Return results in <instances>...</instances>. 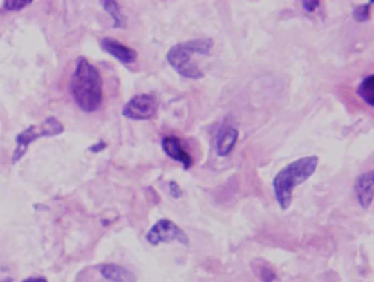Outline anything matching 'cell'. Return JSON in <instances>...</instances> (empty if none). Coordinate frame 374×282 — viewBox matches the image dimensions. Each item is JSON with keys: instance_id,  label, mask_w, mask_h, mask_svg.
Wrapping results in <instances>:
<instances>
[{"instance_id": "cell-15", "label": "cell", "mask_w": 374, "mask_h": 282, "mask_svg": "<svg viewBox=\"0 0 374 282\" xmlns=\"http://www.w3.org/2000/svg\"><path fill=\"white\" fill-rule=\"evenodd\" d=\"M31 3L32 1H30V0H11V1H5L3 9L8 11H20L26 8Z\"/></svg>"}, {"instance_id": "cell-5", "label": "cell", "mask_w": 374, "mask_h": 282, "mask_svg": "<svg viewBox=\"0 0 374 282\" xmlns=\"http://www.w3.org/2000/svg\"><path fill=\"white\" fill-rule=\"evenodd\" d=\"M147 241L153 246L160 245V243L171 242H178L188 246L190 243L186 232L168 218L160 220L151 227L147 234Z\"/></svg>"}, {"instance_id": "cell-4", "label": "cell", "mask_w": 374, "mask_h": 282, "mask_svg": "<svg viewBox=\"0 0 374 282\" xmlns=\"http://www.w3.org/2000/svg\"><path fill=\"white\" fill-rule=\"evenodd\" d=\"M65 128L63 123L59 122L56 118L48 117L41 124L31 125L29 128L22 131L21 133L17 136V149H15L12 156V164L21 160L22 156L27 152L30 144L35 140L40 139L43 136H55L64 132Z\"/></svg>"}, {"instance_id": "cell-10", "label": "cell", "mask_w": 374, "mask_h": 282, "mask_svg": "<svg viewBox=\"0 0 374 282\" xmlns=\"http://www.w3.org/2000/svg\"><path fill=\"white\" fill-rule=\"evenodd\" d=\"M239 132L236 128L226 125L218 131L216 135V153L221 158L231 154L239 140Z\"/></svg>"}, {"instance_id": "cell-19", "label": "cell", "mask_w": 374, "mask_h": 282, "mask_svg": "<svg viewBox=\"0 0 374 282\" xmlns=\"http://www.w3.org/2000/svg\"><path fill=\"white\" fill-rule=\"evenodd\" d=\"M106 147V144L104 143V142H99V143L95 144V145H93V147L89 149V151L93 153H99L101 152V151H104V149Z\"/></svg>"}, {"instance_id": "cell-16", "label": "cell", "mask_w": 374, "mask_h": 282, "mask_svg": "<svg viewBox=\"0 0 374 282\" xmlns=\"http://www.w3.org/2000/svg\"><path fill=\"white\" fill-rule=\"evenodd\" d=\"M259 278H261V282H272L276 280L277 276L268 266H263L261 267Z\"/></svg>"}, {"instance_id": "cell-1", "label": "cell", "mask_w": 374, "mask_h": 282, "mask_svg": "<svg viewBox=\"0 0 374 282\" xmlns=\"http://www.w3.org/2000/svg\"><path fill=\"white\" fill-rule=\"evenodd\" d=\"M319 158L316 155H310L299 158L289 165L282 168L272 181L274 198L281 210L286 211L292 203L295 188L304 184L315 173L319 166Z\"/></svg>"}, {"instance_id": "cell-2", "label": "cell", "mask_w": 374, "mask_h": 282, "mask_svg": "<svg viewBox=\"0 0 374 282\" xmlns=\"http://www.w3.org/2000/svg\"><path fill=\"white\" fill-rule=\"evenodd\" d=\"M71 93L80 109L86 112L96 111L102 102V78L85 57L77 59L71 80Z\"/></svg>"}, {"instance_id": "cell-18", "label": "cell", "mask_w": 374, "mask_h": 282, "mask_svg": "<svg viewBox=\"0 0 374 282\" xmlns=\"http://www.w3.org/2000/svg\"><path fill=\"white\" fill-rule=\"evenodd\" d=\"M319 5H321V1H319V0H304V1H302L303 9L308 14L314 12L316 9L319 8Z\"/></svg>"}, {"instance_id": "cell-12", "label": "cell", "mask_w": 374, "mask_h": 282, "mask_svg": "<svg viewBox=\"0 0 374 282\" xmlns=\"http://www.w3.org/2000/svg\"><path fill=\"white\" fill-rule=\"evenodd\" d=\"M373 74L369 75L368 77L364 78L357 88V95L362 99V102H366L370 108H373Z\"/></svg>"}, {"instance_id": "cell-11", "label": "cell", "mask_w": 374, "mask_h": 282, "mask_svg": "<svg viewBox=\"0 0 374 282\" xmlns=\"http://www.w3.org/2000/svg\"><path fill=\"white\" fill-rule=\"evenodd\" d=\"M99 270L101 276L109 282H138L135 274L119 265H102Z\"/></svg>"}, {"instance_id": "cell-17", "label": "cell", "mask_w": 374, "mask_h": 282, "mask_svg": "<svg viewBox=\"0 0 374 282\" xmlns=\"http://www.w3.org/2000/svg\"><path fill=\"white\" fill-rule=\"evenodd\" d=\"M168 189H169L170 196L174 199H180L183 197V190H181L180 186L176 181H169L168 182Z\"/></svg>"}, {"instance_id": "cell-7", "label": "cell", "mask_w": 374, "mask_h": 282, "mask_svg": "<svg viewBox=\"0 0 374 282\" xmlns=\"http://www.w3.org/2000/svg\"><path fill=\"white\" fill-rule=\"evenodd\" d=\"M162 149L168 158L179 162L185 171H188L192 166L191 155L183 149L180 139L175 135L165 136L162 140Z\"/></svg>"}, {"instance_id": "cell-13", "label": "cell", "mask_w": 374, "mask_h": 282, "mask_svg": "<svg viewBox=\"0 0 374 282\" xmlns=\"http://www.w3.org/2000/svg\"><path fill=\"white\" fill-rule=\"evenodd\" d=\"M104 9H106L114 20V28H124L125 19L120 11L119 5L115 1H101Z\"/></svg>"}, {"instance_id": "cell-20", "label": "cell", "mask_w": 374, "mask_h": 282, "mask_svg": "<svg viewBox=\"0 0 374 282\" xmlns=\"http://www.w3.org/2000/svg\"><path fill=\"white\" fill-rule=\"evenodd\" d=\"M22 282H48L46 278L43 277H30L24 279Z\"/></svg>"}, {"instance_id": "cell-21", "label": "cell", "mask_w": 374, "mask_h": 282, "mask_svg": "<svg viewBox=\"0 0 374 282\" xmlns=\"http://www.w3.org/2000/svg\"><path fill=\"white\" fill-rule=\"evenodd\" d=\"M0 282H12V279H5V280H3V281H0Z\"/></svg>"}, {"instance_id": "cell-3", "label": "cell", "mask_w": 374, "mask_h": 282, "mask_svg": "<svg viewBox=\"0 0 374 282\" xmlns=\"http://www.w3.org/2000/svg\"><path fill=\"white\" fill-rule=\"evenodd\" d=\"M214 42L210 37H198L194 40L176 43L168 50L166 59L176 72L187 79L199 80L205 73L194 59V54L209 55Z\"/></svg>"}, {"instance_id": "cell-6", "label": "cell", "mask_w": 374, "mask_h": 282, "mask_svg": "<svg viewBox=\"0 0 374 282\" xmlns=\"http://www.w3.org/2000/svg\"><path fill=\"white\" fill-rule=\"evenodd\" d=\"M160 102L154 95H136L123 106L122 115L133 120H149L156 115Z\"/></svg>"}, {"instance_id": "cell-14", "label": "cell", "mask_w": 374, "mask_h": 282, "mask_svg": "<svg viewBox=\"0 0 374 282\" xmlns=\"http://www.w3.org/2000/svg\"><path fill=\"white\" fill-rule=\"evenodd\" d=\"M372 3L373 1L371 0L369 3L357 6L356 8L353 9V17L355 21L362 22V24L369 21L370 17H371Z\"/></svg>"}, {"instance_id": "cell-8", "label": "cell", "mask_w": 374, "mask_h": 282, "mask_svg": "<svg viewBox=\"0 0 374 282\" xmlns=\"http://www.w3.org/2000/svg\"><path fill=\"white\" fill-rule=\"evenodd\" d=\"M373 171H366L357 177L356 182H355V192H356V197L361 208L369 209L371 207L372 201H373Z\"/></svg>"}, {"instance_id": "cell-9", "label": "cell", "mask_w": 374, "mask_h": 282, "mask_svg": "<svg viewBox=\"0 0 374 282\" xmlns=\"http://www.w3.org/2000/svg\"><path fill=\"white\" fill-rule=\"evenodd\" d=\"M100 44L101 48H104L106 53L113 56L114 59H117L122 64H132L138 59V52L135 50L124 46L111 37H104L101 40Z\"/></svg>"}]
</instances>
